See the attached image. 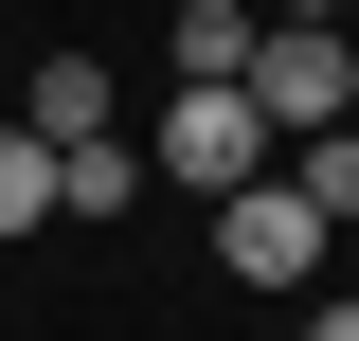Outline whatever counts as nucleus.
Returning <instances> with one entry per match:
<instances>
[{
	"mask_svg": "<svg viewBox=\"0 0 359 341\" xmlns=\"http://www.w3.org/2000/svg\"><path fill=\"white\" fill-rule=\"evenodd\" d=\"M36 215H54V144L0 108V234H36Z\"/></svg>",
	"mask_w": 359,
	"mask_h": 341,
	"instance_id": "nucleus-7",
	"label": "nucleus"
},
{
	"mask_svg": "<svg viewBox=\"0 0 359 341\" xmlns=\"http://www.w3.org/2000/svg\"><path fill=\"white\" fill-rule=\"evenodd\" d=\"M341 36H359V0H341Z\"/></svg>",
	"mask_w": 359,
	"mask_h": 341,
	"instance_id": "nucleus-10",
	"label": "nucleus"
},
{
	"mask_svg": "<svg viewBox=\"0 0 359 341\" xmlns=\"http://www.w3.org/2000/svg\"><path fill=\"white\" fill-rule=\"evenodd\" d=\"M252 108H269V144L359 126V36H341V18H269V36H252Z\"/></svg>",
	"mask_w": 359,
	"mask_h": 341,
	"instance_id": "nucleus-1",
	"label": "nucleus"
},
{
	"mask_svg": "<svg viewBox=\"0 0 359 341\" xmlns=\"http://www.w3.org/2000/svg\"><path fill=\"white\" fill-rule=\"evenodd\" d=\"M252 36H269V18H252V0H180V90H252Z\"/></svg>",
	"mask_w": 359,
	"mask_h": 341,
	"instance_id": "nucleus-5",
	"label": "nucleus"
},
{
	"mask_svg": "<svg viewBox=\"0 0 359 341\" xmlns=\"http://www.w3.org/2000/svg\"><path fill=\"white\" fill-rule=\"evenodd\" d=\"M287 341H359V305H306V323H287Z\"/></svg>",
	"mask_w": 359,
	"mask_h": 341,
	"instance_id": "nucleus-8",
	"label": "nucleus"
},
{
	"mask_svg": "<svg viewBox=\"0 0 359 341\" xmlns=\"http://www.w3.org/2000/svg\"><path fill=\"white\" fill-rule=\"evenodd\" d=\"M18 126H36V144H126V126H108V54H54V72H18Z\"/></svg>",
	"mask_w": 359,
	"mask_h": 341,
	"instance_id": "nucleus-4",
	"label": "nucleus"
},
{
	"mask_svg": "<svg viewBox=\"0 0 359 341\" xmlns=\"http://www.w3.org/2000/svg\"><path fill=\"white\" fill-rule=\"evenodd\" d=\"M287 198H306L323 234H341V215H359V126H323V144H287Z\"/></svg>",
	"mask_w": 359,
	"mask_h": 341,
	"instance_id": "nucleus-6",
	"label": "nucleus"
},
{
	"mask_svg": "<svg viewBox=\"0 0 359 341\" xmlns=\"http://www.w3.org/2000/svg\"><path fill=\"white\" fill-rule=\"evenodd\" d=\"M287 144H269V108L252 90H180L162 108V180H198V198H233V180H269Z\"/></svg>",
	"mask_w": 359,
	"mask_h": 341,
	"instance_id": "nucleus-3",
	"label": "nucleus"
},
{
	"mask_svg": "<svg viewBox=\"0 0 359 341\" xmlns=\"http://www.w3.org/2000/svg\"><path fill=\"white\" fill-rule=\"evenodd\" d=\"M216 269H233V288H269V305H287V288H323V215L287 198V162L216 198Z\"/></svg>",
	"mask_w": 359,
	"mask_h": 341,
	"instance_id": "nucleus-2",
	"label": "nucleus"
},
{
	"mask_svg": "<svg viewBox=\"0 0 359 341\" xmlns=\"http://www.w3.org/2000/svg\"><path fill=\"white\" fill-rule=\"evenodd\" d=\"M0 108H18V72H0Z\"/></svg>",
	"mask_w": 359,
	"mask_h": 341,
	"instance_id": "nucleus-9",
	"label": "nucleus"
}]
</instances>
